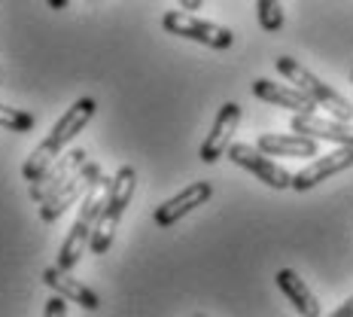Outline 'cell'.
I'll return each instance as SVG.
<instances>
[{
	"label": "cell",
	"instance_id": "cell-21",
	"mask_svg": "<svg viewBox=\"0 0 353 317\" xmlns=\"http://www.w3.org/2000/svg\"><path fill=\"white\" fill-rule=\"evenodd\" d=\"M180 6H183L186 12H198V10L204 6V0H180Z\"/></svg>",
	"mask_w": 353,
	"mask_h": 317
},
{
	"label": "cell",
	"instance_id": "cell-18",
	"mask_svg": "<svg viewBox=\"0 0 353 317\" xmlns=\"http://www.w3.org/2000/svg\"><path fill=\"white\" fill-rule=\"evenodd\" d=\"M34 125H37L34 113L0 104V128H6V131H19V135H25V131H31Z\"/></svg>",
	"mask_w": 353,
	"mask_h": 317
},
{
	"label": "cell",
	"instance_id": "cell-12",
	"mask_svg": "<svg viewBox=\"0 0 353 317\" xmlns=\"http://www.w3.org/2000/svg\"><path fill=\"white\" fill-rule=\"evenodd\" d=\"M85 162H88V153H85V150H70L68 156L61 153V156H58L52 165H49L46 171H43V174L31 183V198H34L37 204H40L43 198L52 193V189H58L64 180H70V177L77 174L79 168L85 165Z\"/></svg>",
	"mask_w": 353,
	"mask_h": 317
},
{
	"label": "cell",
	"instance_id": "cell-5",
	"mask_svg": "<svg viewBox=\"0 0 353 317\" xmlns=\"http://www.w3.org/2000/svg\"><path fill=\"white\" fill-rule=\"evenodd\" d=\"M161 28L174 37H183V40H195L201 46L210 49H232L234 46V34L229 28L216 25V21H204L192 16V12H165L161 16Z\"/></svg>",
	"mask_w": 353,
	"mask_h": 317
},
{
	"label": "cell",
	"instance_id": "cell-9",
	"mask_svg": "<svg viewBox=\"0 0 353 317\" xmlns=\"http://www.w3.org/2000/svg\"><path fill=\"white\" fill-rule=\"evenodd\" d=\"M210 198H213V183L210 180H195V183H189L186 189H180L174 198L161 202L152 217H156V223L161 226V229H171V226L180 223L189 211L201 208V204L210 202Z\"/></svg>",
	"mask_w": 353,
	"mask_h": 317
},
{
	"label": "cell",
	"instance_id": "cell-3",
	"mask_svg": "<svg viewBox=\"0 0 353 317\" xmlns=\"http://www.w3.org/2000/svg\"><path fill=\"white\" fill-rule=\"evenodd\" d=\"M104 193H107V180L101 177L92 189L83 195V204H79V217L77 223L70 226L68 238H64L61 250H58V269L70 271L73 265L83 260V253L88 250V241H92V232L98 226V217H101V208H104Z\"/></svg>",
	"mask_w": 353,
	"mask_h": 317
},
{
	"label": "cell",
	"instance_id": "cell-10",
	"mask_svg": "<svg viewBox=\"0 0 353 317\" xmlns=\"http://www.w3.org/2000/svg\"><path fill=\"white\" fill-rule=\"evenodd\" d=\"M290 131L296 135H307L314 141H329L338 146H353V125L341 119H323L317 113H296L290 119Z\"/></svg>",
	"mask_w": 353,
	"mask_h": 317
},
{
	"label": "cell",
	"instance_id": "cell-11",
	"mask_svg": "<svg viewBox=\"0 0 353 317\" xmlns=\"http://www.w3.org/2000/svg\"><path fill=\"white\" fill-rule=\"evenodd\" d=\"M238 122H241V104L229 101V104L219 107L208 141L201 144V162H204V165H213L216 159H223V153H229L232 135H234V128H238Z\"/></svg>",
	"mask_w": 353,
	"mask_h": 317
},
{
	"label": "cell",
	"instance_id": "cell-20",
	"mask_svg": "<svg viewBox=\"0 0 353 317\" xmlns=\"http://www.w3.org/2000/svg\"><path fill=\"white\" fill-rule=\"evenodd\" d=\"M326 317H353V296H350V299H344L341 305H338L332 314H326Z\"/></svg>",
	"mask_w": 353,
	"mask_h": 317
},
{
	"label": "cell",
	"instance_id": "cell-15",
	"mask_svg": "<svg viewBox=\"0 0 353 317\" xmlns=\"http://www.w3.org/2000/svg\"><path fill=\"white\" fill-rule=\"evenodd\" d=\"M277 287H281V293L286 299H290V305L296 308V311L301 317H323V305H320V299L311 293V287H307L301 278L296 275L292 269H281L277 271Z\"/></svg>",
	"mask_w": 353,
	"mask_h": 317
},
{
	"label": "cell",
	"instance_id": "cell-13",
	"mask_svg": "<svg viewBox=\"0 0 353 317\" xmlns=\"http://www.w3.org/2000/svg\"><path fill=\"white\" fill-rule=\"evenodd\" d=\"M43 284H46L49 290H55L58 296H64L68 302H73V305L85 308V311H98V308H101L98 293H94L92 287H85L83 281H77V278H70V271L58 269V265L43 269Z\"/></svg>",
	"mask_w": 353,
	"mask_h": 317
},
{
	"label": "cell",
	"instance_id": "cell-17",
	"mask_svg": "<svg viewBox=\"0 0 353 317\" xmlns=\"http://www.w3.org/2000/svg\"><path fill=\"white\" fill-rule=\"evenodd\" d=\"M256 16H259L262 31L277 34L283 28V3L281 0H256Z\"/></svg>",
	"mask_w": 353,
	"mask_h": 317
},
{
	"label": "cell",
	"instance_id": "cell-1",
	"mask_svg": "<svg viewBox=\"0 0 353 317\" xmlns=\"http://www.w3.org/2000/svg\"><path fill=\"white\" fill-rule=\"evenodd\" d=\"M94 113H98V101H94V98H79L77 104H73L68 113L55 122V128L49 131L46 141H43L31 153V156H28V162L21 165V177H25L28 183H34L37 177H40L58 156H61L64 150H68V144L73 141V137H77L79 131H83L85 125L94 119Z\"/></svg>",
	"mask_w": 353,
	"mask_h": 317
},
{
	"label": "cell",
	"instance_id": "cell-22",
	"mask_svg": "<svg viewBox=\"0 0 353 317\" xmlns=\"http://www.w3.org/2000/svg\"><path fill=\"white\" fill-rule=\"evenodd\" d=\"M68 3H70V0H46V6H49V10H68Z\"/></svg>",
	"mask_w": 353,
	"mask_h": 317
},
{
	"label": "cell",
	"instance_id": "cell-4",
	"mask_svg": "<svg viewBox=\"0 0 353 317\" xmlns=\"http://www.w3.org/2000/svg\"><path fill=\"white\" fill-rule=\"evenodd\" d=\"M274 64H277V70H281V77H286L296 88H301V92H305L317 107L329 110V113H332L335 119H341V122L353 119V104L350 101L344 98V95H338L332 86H326L320 77H314L305 64H299L296 58H290V55H281Z\"/></svg>",
	"mask_w": 353,
	"mask_h": 317
},
{
	"label": "cell",
	"instance_id": "cell-14",
	"mask_svg": "<svg viewBox=\"0 0 353 317\" xmlns=\"http://www.w3.org/2000/svg\"><path fill=\"white\" fill-rule=\"evenodd\" d=\"M253 95L259 101H265V104H277L283 110H292V113H317V104H314V101L292 83L277 86V83H271V79H256Z\"/></svg>",
	"mask_w": 353,
	"mask_h": 317
},
{
	"label": "cell",
	"instance_id": "cell-16",
	"mask_svg": "<svg viewBox=\"0 0 353 317\" xmlns=\"http://www.w3.org/2000/svg\"><path fill=\"white\" fill-rule=\"evenodd\" d=\"M256 146L265 156H290V159H314L317 156V141L307 135H259Z\"/></svg>",
	"mask_w": 353,
	"mask_h": 317
},
{
	"label": "cell",
	"instance_id": "cell-7",
	"mask_svg": "<svg viewBox=\"0 0 353 317\" xmlns=\"http://www.w3.org/2000/svg\"><path fill=\"white\" fill-rule=\"evenodd\" d=\"M229 159L234 162L238 168H244L253 177H259L265 186L271 189H290L292 186V174L281 168L277 162H271L259 146H250V144H232L229 146Z\"/></svg>",
	"mask_w": 353,
	"mask_h": 317
},
{
	"label": "cell",
	"instance_id": "cell-19",
	"mask_svg": "<svg viewBox=\"0 0 353 317\" xmlns=\"http://www.w3.org/2000/svg\"><path fill=\"white\" fill-rule=\"evenodd\" d=\"M43 317H68V299L55 293V296L43 305Z\"/></svg>",
	"mask_w": 353,
	"mask_h": 317
},
{
	"label": "cell",
	"instance_id": "cell-6",
	"mask_svg": "<svg viewBox=\"0 0 353 317\" xmlns=\"http://www.w3.org/2000/svg\"><path fill=\"white\" fill-rule=\"evenodd\" d=\"M101 177H104V174H101V165L88 159L85 165L70 177V180H64L61 186L52 189V193L40 202V220H43V223H55V220L61 217L68 208H73V204H77L79 198H83L88 189L101 180Z\"/></svg>",
	"mask_w": 353,
	"mask_h": 317
},
{
	"label": "cell",
	"instance_id": "cell-23",
	"mask_svg": "<svg viewBox=\"0 0 353 317\" xmlns=\"http://www.w3.org/2000/svg\"><path fill=\"white\" fill-rule=\"evenodd\" d=\"M350 77H353V73H350Z\"/></svg>",
	"mask_w": 353,
	"mask_h": 317
},
{
	"label": "cell",
	"instance_id": "cell-2",
	"mask_svg": "<svg viewBox=\"0 0 353 317\" xmlns=\"http://www.w3.org/2000/svg\"><path fill=\"white\" fill-rule=\"evenodd\" d=\"M134 189H137V171L131 165H122L113 180H107L104 208H101L98 226H94V232H92V241H88V250H92L94 256L107 253L110 244H113L116 226H119L125 208H128L131 198H134Z\"/></svg>",
	"mask_w": 353,
	"mask_h": 317
},
{
	"label": "cell",
	"instance_id": "cell-8",
	"mask_svg": "<svg viewBox=\"0 0 353 317\" xmlns=\"http://www.w3.org/2000/svg\"><path fill=\"white\" fill-rule=\"evenodd\" d=\"M353 168V146H338V150L326 153V156H314V162L307 168H301L299 174H292V186L296 193H307V189H314L317 183L329 180V177L347 171Z\"/></svg>",
	"mask_w": 353,
	"mask_h": 317
}]
</instances>
